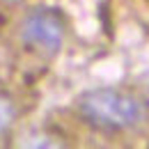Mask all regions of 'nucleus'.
Segmentation results:
<instances>
[{
    "label": "nucleus",
    "instance_id": "2",
    "mask_svg": "<svg viewBox=\"0 0 149 149\" xmlns=\"http://www.w3.org/2000/svg\"><path fill=\"white\" fill-rule=\"evenodd\" d=\"M19 35L23 46L39 51L44 55H55L64 44L67 21L55 7H32L21 19Z\"/></svg>",
    "mask_w": 149,
    "mask_h": 149
},
{
    "label": "nucleus",
    "instance_id": "4",
    "mask_svg": "<svg viewBox=\"0 0 149 149\" xmlns=\"http://www.w3.org/2000/svg\"><path fill=\"white\" fill-rule=\"evenodd\" d=\"M5 5H19V2H23V0H2Z\"/></svg>",
    "mask_w": 149,
    "mask_h": 149
},
{
    "label": "nucleus",
    "instance_id": "1",
    "mask_svg": "<svg viewBox=\"0 0 149 149\" xmlns=\"http://www.w3.org/2000/svg\"><path fill=\"white\" fill-rule=\"evenodd\" d=\"M78 115L96 131L119 133L138 126L142 119V103L124 90L94 87L78 96Z\"/></svg>",
    "mask_w": 149,
    "mask_h": 149
},
{
    "label": "nucleus",
    "instance_id": "3",
    "mask_svg": "<svg viewBox=\"0 0 149 149\" xmlns=\"http://www.w3.org/2000/svg\"><path fill=\"white\" fill-rule=\"evenodd\" d=\"M14 119H16V103L7 92L0 90V138L14 126Z\"/></svg>",
    "mask_w": 149,
    "mask_h": 149
}]
</instances>
